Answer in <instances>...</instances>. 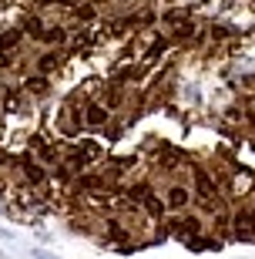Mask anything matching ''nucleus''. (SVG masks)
Here are the masks:
<instances>
[{
    "mask_svg": "<svg viewBox=\"0 0 255 259\" xmlns=\"http://www.w3.org/2000/svg\"><path fill=\"white\" fill-rule=\"evenodd\" d=\"M161 199H165V209L168 212H188L195 205V195H191L188 182H178V179H168V182L158 185Z\"/></svg>",
    "mask_w": 255,
    "mask_h": 259,
    "instance_id": "obj_1",
    "label": "nucleus"
},
{
    "mask_svg": "<svg viewBox=\"0 0 255 259\" xmlns=\"http://www.w3.org/2000/svg\"><path fill=\"white\" fill-rule=\"evenodd\" d=\"M0 259H4V252H0Z\"/></svg>",
    "mask_w": 255,
    "mask_h": 259,
    "instance_id": "obj_6",
    "label": "nucleus"
},
{
    "mask_svg": "<svg viewBox=\"0 0 255 259\" xmlns=\"http://www.w3.org/2000/svg\"><path fill=\"white\" fill-rule=\"evenodd\" d=\"M30 256H34V259H61V256H57V252L44 249V246H34V249H30Z\"/></svg>",
    "mask_w": 255,
    "mask_h": 259,
    "instance_id": "obj_5",
    "label": "nucleus"
},
{
    "mask_svg": "<svg viewBox=\"0 0 255 259\" xmlns=\"http://www.w3.org/2000/svg\"><path fill=\"white\" fill-rule=\"evenodd\" d=\"M81 115H84V132H104V128L111 125L114 111H111V108H104L97 98H87L84 108H81Z\"/></svg>",
    "mask_w": 255,
    "mask_h": 259,
    "instance_id": "obj_2",
    "label": "nucleus"
},
{
    "mask_svg": "<svg viewBox=\"0 0 255 259\" xmlns=\"http://www.w3.org/2000/svg\"><path fill=\"white\" fill-rule=\"evenodd\" d=\"M20 88H24V91H27V95L40 105V101H47V98H50V91H54V81H50L47 74H37V71H30V74L20 77Z\"/></svg>",
    "mask_w": 255,
    "mask_h": 259,
    "instance_id": "obj_3",
    "label": "nucleus"
},
{
    "mask_svg": "<svg viewBox=\"0 0 255 259\" xmlns=\"http://www.w3.org/2000/svg\"><path fill=\"white\" fill-rule=\"evenodd\" d=\"M30 40L24 37V30H20V24H10V27H0V54H17V51H24Z\"/></svg>",
    "mask_w": 255,
    "mask_h": 259,
    "instance_id": "obj_4",
    "label": "nucleus"
}]
</instances>
